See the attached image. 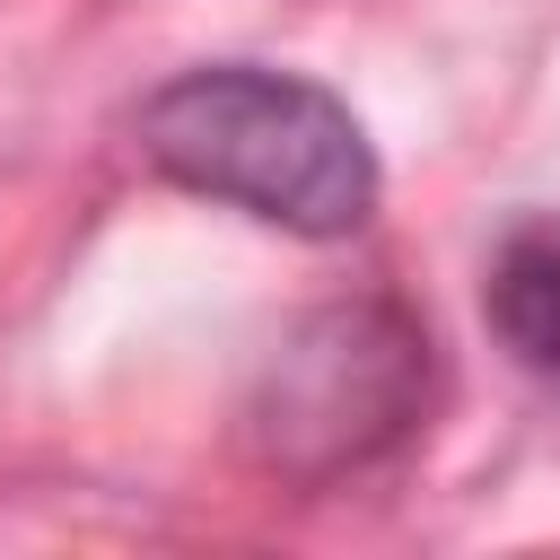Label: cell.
Wrapping results in <instances>:
<instances>
[{
  "mask_svg": "<svg viewBox=\"0 0 560 560\" xmlns=\"http://www.w3.org/2000/svg\"><path fill=\"white\" fill-rule=\"evenodd\" d=\"M140 158L201 192V201H228L262 228H289V236H359L385 175H376V149L359 131V114L298 79V70H262V61H201V70H175L149 105H140Z\"/></svg>",
  "mask_w": 560,
  "mask_h": 560,
  "instance_id": "6da1fadb",
  "label": "cell"
},
{
  "mask_svg": "<svg viewBox=\"0 0 560 560\" xmlns=\"http://www.w3.org/2000/svg\"><path fill=\"white\" fill-rule=\"evenodd\" d=\"M438 394L429 324L402 298H332L280 332L245 394V446L262 472L324 490L420 438Z\"/></svg>",
  "mask_w": 560,
  "mask_h": 560,
  "instance_id": "7a4b0ae2",
  "label": "cell"
},
{
  "mask_svg": "<svg viewBox=\"0 0 560 560\" xmlns=\"http://www.w3.org/2000/svg\"><path fill=\"white\" fill-rule=\"evenodd\" d=\"M481 315H490L499 350L525 376L560 385V219L551 210L516 219L490 245V262H481Z\"/></svg>",
  "mask_w": 560,
  "mask_h": 560,
  "instance_id": "3957f363",
  "label": "cell"
}]
</instances>
